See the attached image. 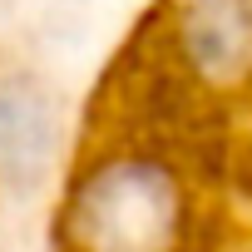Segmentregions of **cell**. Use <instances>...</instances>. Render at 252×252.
Returning <instances> with one entry per match:
<instances>
[{
	"label": "cell",
	"mask_w": 252,
	"mask_h": 252,
	"mask_svg": "<svg viewBox=\"0 0 252 252\" xmlns=\"http://www.w3.org/2000/svg\"><path fill=\"white\" fill-rule=\"evenodd\" d=\"M55 154V114L30 74H0V173L35 183Z\"/></svg>",
	"instance_id": "1"
}]
</instances>
